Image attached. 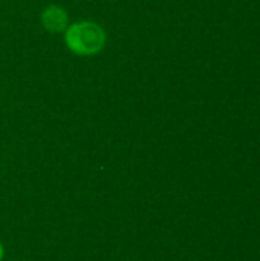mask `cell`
<instances>
[{"label": "cell", "mask_w": 260, "mask_h": 261, "mask_svg": "<svg viewBox=\"0 0 260 261\" xmlns=\"http://www.w3.org/2000/svg\"><path fill=\"white\" fill-rule=\"evenodd\" d=\"M64 41L70 52L81 57H90L103 50L106 32L93 21H77L64 31Z\"/></svg>", "instance_id": "6da1fadb"}, {"label": "cell", "mask_w": 260, "mask_h": 261, "mask_svg": "<svg viewBox=\"0 0 260 261\" xmlns=\"http://www.w3.org/2000/svg\"><path fill=\"white\" fill-rule=\"evenodd\" d=\"M40 20H41L43 28L49 32H54V34L64 32L69 26V17H67L66 11L57 5L46 6L41 11Z\"/></svg>", "instance_id": "7a4b0ae2"}]
</instances>
